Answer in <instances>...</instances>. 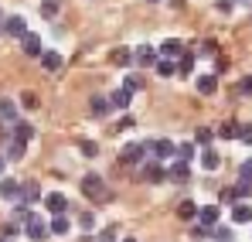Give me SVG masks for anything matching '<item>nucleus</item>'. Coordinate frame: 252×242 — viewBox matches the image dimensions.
Instances as JSON below:
<instances>
[{
  "label": "nucleus",
  "instance_id": "f257e3e1",
  "mask_svg": "<svg viewBox=\"0 0 252 242\" xmlns=\"http://www.w3.org/2000/svg\"><path fill=\"white\" fill-rule=\"evenodd\" d=\"M82 191L92 198V202H109V191H106V181L99 174H85L82 177Z\"/></svg>",
  "mask_w": 252,
  "mask_h": 242
},
{
  "label": "nucleus",
  "instance_id": "f03ea898",
  "mask_svg": "<svg viewBox=\"0 0 252 242\" xmlns=\"http://www.w3.org/2000/svg\"><path fill=\"white\" fill-rule=\"evenodd\" d=\"M140 177L143 181H150V184H160V181H167V167L160 161H147L140 167Z\"/></svg>",
  "mask_w": 252,
  "mask_h": 242
},
{
  "label": "nucleus",
  "instance_id": "7ed1b4c3",
  "mask_svg": "<svg viewBox=\"0 0 252 242\" xmlns=\"http://www.w3.org/2000/svg\"><path fill=\"white\" fill-rule=\"evenodd\" d=\"M24 232H28V239L41 242V239H48V236H51V225H44L38 215H31V218H28V225H24Z\"/></svg>",
  "mask_w": 252,
  "mask_h": 242
},
{
  "label": "nucleus",
  "instance_id": "20e7f679",
  "mask_svg": "<svg viewBox=\"0 0 252 242\" xmlns=\"http://www.w3.org/2000/svg\"><path fill=\"white\" fill-rule=\"evenodd\" d=\"M188 177H191V161H184V157H181V161H174L167 167V181H174V184H184Z\"/></svg>",
  "mask_w": 252,
  "mask_h": 242
},
{
  "label": "nucleus",
  "instance_id": "39448f33",
  "mask_svg": "<svg viewBox=\"0 0 252 242\" xmlns=\"http://www.w3.org/2000/svg\"><path fill=\"white\" fill-rule=\"evenodd\" d=\"M3 35H7V38H24V35H28V21H24L21 14L7 17V21H3Z\"/></svg>",
  "mask_w": 252,
  "mask_h": 242
},
{
  "label": "nucleus",
  "instance_id": "423d86ee",
  "mask_svg": "<svg viewBox=\"0 0 252 242\" xmlns=\"http://www.w3.org/2000/svg\"><path fill=\"white\" fill-rule=\"evenodd\" d=\"M147 150H154V157H157V161H167V157L177 154V147H174L170 140H150V143H147Z\"/></svg>",
  "mask_w": 252,
  "mask_h": 242
},
{
  "label": "nucleus",
  "instance_id": "0eeeda50",
  "mask_svg": "<svg viewBox=\"0 0 252 242\" xmlns=\"http://www.w3.org/2000/svg\"><path fill=\"white\" fill-rule=\"evenodd\" d=\"M218 218H221V208H218V205H205V208H198V222H201L205 229H215Z\"/></svg>",
  "mask_w": 252,
  "mask_h": 242
},
{
  "label": "nucleus",
  "instance_id": "6e6552de",
  "mask_svg": "<svg viewBox=\"0 0 252 242\" xmlns=\"http://www.w3.org/2000/svg\"><path fill=\"white\" fill-rule=\"evenodd\" d=\"M21 188H24V184H17L14 177H0V198H3V202H17V198H21Z\"/></svg>",
  "mask_w": 252,
  "mask_h": 242
},
{
  "label": "nucleus",
  "instance_id": "1a4fd4ad",
  "mask_svg": "<svg viewBox=\"0 0 252 242\" xmlns=\"http://www.w3.org/2000/svg\"><path fill=\"white\" fill-rule=\"evenodd\" d=\"M143 154H147V147H140V143H126L123 150H120V161H123V164H143Z\"/></svg>",
  "mask_w": 252,
  "mask_h": 242
},
{
  "label": "nucleus",
  "instance_id": "9d476101",
  "mask_svg": "<svg viewBox=\"0 0 252 242\" xmlns=\"http://www.w3.org/2000/svg\"><path fill=\"white\" fill-rule=\"evenodd\" d=\"M21 48H24V55H31V58H41V38L34 35V31H28L24 38H21Z\"/></svg>",
  "mask_w": 252,
  "mask_h": 242
},
{
  "label": "nucleus",
  "instance_id": "9b49d317",
  "mask_svg": "<svg viewBox=\"0 0 252 242\" xmlns=\"http://www.w3.org/2000/svg\"><path fill=\"white\" fill-rule=\"evenodd\" d=\"M109 103H113V109H129V103H133V92H129V89H113V92H109Z\"/></svg>",
  "mask_w": 252,
  "mask_h": 242
},
{
  "label": "nucleus",
  "instance_id": "f8f14e48",
  "mask_svg": "<svg viewBox=\"0 0 252 242\" xmlns=\"http://www.w3.org/2000/svg\"><path fill=\"white\" fill-rule=\"evenodd\" d=\"M232 222H235V225H249V222H252V205L235 202V205H232Z\"/></svg>",
  "mask_w": 252,
  "mask_h": 242
},
{
  "label": "nucleus",
  "instance_id": "ddd939ff",
  "mask_svg": "<svg viewBox=\"0 0 252 242\" xmlns=\"http://www.w3.org/2000/svg\"><path fill=\"white\" fill-rule=\"evenodd\" d=\"M44 208H48L51 215H62V211L68 208V198H65V195H58V191H55V195H44Z\"/></svg>",
  "mask_w": 252,
  "mask_h": 242
},
{
  "label": "nucleus",
  "instance_id": "4468645a",
  "mask_svg": "<svg viewBox=\"0 0 252 242\" xmlns=\"http://www.w3.org/2000/svg\"><path fill=\"white\" fill-rule=\"evenodd\" d=\"M133 55H136V62H140V65H157V62H160V58H157L160 51H154L150 44H143V48H136Z\"/></svg>",
  "mask_w": 252,
  "mask_h": 242
},
{
  "label": "nucleus",
  "instance_id": "2eb2a0df",
  "mask_svg": "<svg viewBox=\"0 0 252 242\" xmlns=\"http://www.w3.org/2000/svg\"><path fill=\"white\" fill-rule=\"evenodd\" d=\"M160 55H164V58H181V55H184V44L177 38H167L160 44Z\"/></svg>",
  "mask_w": 252,
  "mask_h": 242
},
{
  "label": "nucleus",
  "instance_id": "dca6fc26",
  "mask_svg": "<svg viewBox=\"0 0 252 242\" xmlns=\"http://www.w3.org/2000/svg\"><path fill=\"white\" fill-rule=\"evenodd\" d=\"M21 202H24V205H34V202H41V188H38L34 181H28V184L21 188Z\"/></svg>",
  "mask_w": 252,
  "mask_h": 242
},
{
  "label": "nucleus",
  "instance_id": "f3484780",
  "mask_svg": "<svg viewBox=\"0 0 252 242\" xmlns=\"http://www.w3.org/2000/svg\"><path fill=\"white\" fill-rule=\"evenodd\" d=\"M48 225H51V236H65V232L72 229V222L65 218V211H62V215H51V222H48Z\"/></svg>",
  "mask_w": 252,
  "mask_h": 242
},
{
  "label": "nucleus",
  "instance_id": "a211bd4d",
  "mask_svg": "<svg viewBox=\"0 0 252 242\" xmlns=\"http://www.w3.org/2000/svg\"><path fill=\"white\" fill-rule=\"evenodd\" d=\"M41 65H44V72H58L62 69V55L58 51H41Z\"/></svg>",
  "mask_w": 252,
  "mask_h": 242
},
{
  "label": "nucleus",
  "instance_id": "6ab92c4d",
  "mask_svg": "<svg viewBox=\"0 0 252 242\" xmlns=\"http://www.w3.org/2000/svg\"><path fill=\"white\" fill-rule=\"evenodd\" d=\"M218 164H221V157H218V150H211V147H205V150H201V167H205V171H218Z\"/></svg>",
  "mask_w": 252,
  "mask_h": 242
},
{
  "label": "nucleus",
  "instance_id": "aec40b11",
  "mask_svg": "<svg viewBox=\"0 0 252 242\" xmlns=\"http://www.w3.org/2000/svg\"><path fill=\"white\" fill-rule=\"evenodd\" d=\"M14 137L28 143V140L34 137V126H31V123H28V120H17V123H14Z\"/></svg>",
  "mask_w": 252,
  "mask_h": 242
},
{
  "label": "nucleus",
  "instance_id": "412c9836",
  "mask_svg": "<svg viewBox=\"0 0 252 242\" xmlns=\"http://www.w3.org/2000/svg\"><path fill=\"white\" fill-rule=\"evenodd\" d=\"M0 120L3 123H17V106L10 99H0Z\"/></svg>",
  "mask_w": 252,
  "mask_h": 242
},
{
  "label": "nucleus",
  "instance_id": "4be33fe9",
  "mask_svg": "<svg viewBox=\"0 0 252 242\" xmlns=\"http://www.w3.org/2000/svg\"><path fill=\"white\" fill-rule=\"evenodd\" d=\"M133 62H136V55H133V51H126V48H116V51H113V65L126 69V65H133Z\"/></svg>",
  "mask_w": 252,
  "mask_h": 242
},
{
  "label": "nucleus",
  "instance_id": "5701e85b",
  "mask_svg": "<svg viewBox=\"0 0 252 242\" xmlns=\"http://www.w3.org/2000/svg\"><path fill=\"white\" fill-rule=\"evenodd\" d=\"M215 89H218V79H215V75H201V79H198V92H201V96H215Z\"/></svg>",
  "mask_w": 252,
  "mask_h": 242
},
{
  "label": "nucleus",
  "instance_id": "b1692460",
  "mask_svg": "<svg viewBox=\"0 0 252 242\" xmlns=\"http://www.w3.org/2000/svg\"><path fill=\"white\" fill-rule=\"evenodd\" d=\"M109 109H113V103H109L106 96H92V113H95V116H106Z\"/></svg>",
  "mask_w": 252,
  "mask_h": 242
},
{
  "label": "nucleus",
  "instance_id": "393cba45",
  "mask_svg": "<svg viewBox=\"0 0 252 242\" xmlns=\"http://www.w3.org/2000/svg\"><path fill=\"white\" fill-rule=\"evenodd\" d=\"M218 140H239V123H221L218 126Z\"/></svg>",
  "mask_w": 252,
  "mask_h": 242
},
{
  "label": "nucleus",
  "instance_id": "a878e982",
  "mask_svg": "<svg viewBox=\"0 0 252 242\" xmlns=\"http://www.w3.org/2000/svg\"><path fill=\"white\" fill-rule=\"evenodd\" d=\"M24 147H28L24 140H17V137H10V147H7V157H10V161H21V157H24Z\"/></svg>",
  "mask_w": 252,
  "mask_h": 242
},
{
  "label": "nucleus",
  "instance_id": "bb28decb",
  "mask_svg": "<svg viewBox=\"0 0 252 242\" xmlns=\"http://www.w3.org/2000/svg\"><path fill=\"white\" fill-rule=\"evenodd\" d=\"M58 10H62V3H58V0H44V3H41V17H48V21H55V17H58Z\"/></svg>",
  "mask_w": 252,
  "mask_h": 242
},
{
  "label": "nucleus",
  "instance_id": "cd10ccee",
  "mask_svg": "<svg viewBox=\"0 0 252 242\" xmlns=\"http://www.w3.org/2000/svg\"><path fill=\"white\" fill-rule=\"evenodd\" d=\"M194 62H198V58H194L191 51H184V55H181V65H177V72H181V75H191V69H194Z\"/></svg>",
  "mask_w": 252,
  "mask_h": 242
},
{
  "label": "nucleus",
  "instance_id": "c85d7f7f",
  "mask_svg": "<svg viewBox=\"0 0 252 242\" xmlns=\"http://www.w3.org/2000/svg\"><path fill=\"white\" fill-rule=\"evenodd\" d=\"M177 215H181V218H198V205L194 202H181L177 205Z\"/></svg>",
  "mask_w": 252,
  "mask_h": 242
},
{
  "label": "nucleus",
  "instance_id": "c756f323",
  "mask_svg": "<svg viewBox=\"0 0 252 242\" xmlns=\"http://www.w3.org/2000/svg\"><path fill=\"white\" fill-rule=\"evenodd\" d=\"M154 69H157V75H164V79H170V75H174V72H177V65H174V62H170V58H164V62H157V65H154Z\"/></svg>",
  "mask_w": 252,
  "mask_h": 242
},
{
  "label": "nucleus",
  "instance_id": "7c9ffc66",
  "mask_svg": "<svg viewBox=\"0 0 252 242\" xmlns=\"http://www.w3.org/2000/svg\"><path fill=\"white\" fill-rule=\"evenodd\" d=\"M79 229H82V232H92V229H95V215H92V211H85L82 218H79Z\"/></svg>",
  "mask_w": 252,
  "mask_h": 242
},
{
  "label": "nucleus",
  "instance_id": "2f4dec72",
  "mask_svg": "<svg viewBox=\"0 0 252 242\" xmlns=\"http://www.w3.org/2000/svg\"><path fill=\"white\" fill-rule=\"evenodd\" d=\"M239 143H252V123H239Z\"/></svg>",
  "mask_w": 252,
  "mask_h": 242
},
{
  "label": "nucleus",
  "instance_id": "473e14b6",
  "mask_svg": "<svg viewBox=\"0 0 252 242\" xmlns=\"http://www.w3.org/2000/svg\"><path fill=\"white\" fill-rule=\"evenodd\" d=\"M123 85L129 89V92H140V89H143V79H140V75H126Z\"/></svg>",
  "mask_w": 252,
  "mask_h": 242
},
{
  "label": "nucleus",
  "instance_id": "72a5a7b5",
  "mask_svg": "<svg viewBox=\"0 0 252 242\" xmlns=\"http://www.w3.org/2000/svg\"><path fill=\"white\" fill-rule=\"evenodd\" d=\"M79 150H82L85 157H95V154H99V147H95L92 140H82V143H79Z\"/></svg>",
  "mask_w": 252,
  "mask_h": 242
},
{
  "label": "nucleus",
  "instance_id": "f704fd0d",
  "mask_svg": "<svg viewBox=\"0 0 252 242\" xmlns=\"http://www.w3.org/2000/svg\"><path fill=\"white\" fill-rule=\"evenodd\" d=\"M239 202V191H235V188H225V191H221V205H235Z\"/></svg>",
  "mask_w": 252,
  "mask_h": 242
},
{
  "label": "nucleus",
  "instance_id": "c9c22d12",
  "mask_svg": "<svg viewBox=\"0 0 252 242\" xmlns=\"http://www.w3.org/2000/svg\"><path fill=\"white\" fill-rule=\"evenodd\" d=\"M194 137H198V140H194L198 147H211V130H198Z\"/></svg>",
  "mask_w": 252,
  "mask_h": 242
},
{
  "label": "nucleus",
  "instance_id": "e433bc0d",
  "mask_svg": "<svg viewBox=\"0 0 252 242\" xmlns=\"http://www.w3.org/2000/svg\"><path fill=\"white\" fill-rule=\"evenodd\" d=\"M177 154H181L184 161H191V157H194V143H181V147H177Z\"/></svg>",
  "mask_w": 252,
  "mask_h": 242
},
{
  "label": "nucleus",
  "instance_id": "4c0bfd02",
  "mask_svg": "<svg viewBox=\"0 0 252 242\" xmlns=\"http://www.w3.org/2000/svg\"><path fill=\"white\" fill-rule=\"evenodd\" d=\"M239 96H249V99H252V75L239 82Z\"/></svg>",
  "mask_w": 252,
  "mask_h": 242
},
{
  "label": "nucleus",
  "instance_id": "58836bf2",
  "mask_svg": "<svg viewBox=\"0 0 252 242\" xmlns=\"http://www.w3.org/2000/svg\"><path fill=\"white\" fill-rule=\"evenodd\" d=\"M99 242H116V229H113V225L102 229V232H99Z\"/></svg>",
  "mask_w": 252,
  "mask_h": 242
},
{
  "label": "nucleus",
  "instance_id": "ea45409f",
  "mask_svg": "<svg viewBox=\"0 0 252 242\" xmlns=\"http://www.w3.org/2000/svg\"><path fill=\"white\" fill-rule=\"evenodd\" d=\"M239 177H242V181H252V161H246L239 167Z\"/></svg>",
  "mask_w": 252,
  "mask_h": 242
},
{
  "label": "nucleus",
  "instance_id": "a19ab883",
  "mask_svg": "<svg viewBox=\"0 0 252 242\" xmlns=\"http://www.w3.org/2000/svg\"><path fill=\"white\" fill-rule=\"evenodd\" d=\"M215 7H218V10H221V14H228V10H232V7H235V0H215Z\"/></svg>",
  "mask_w": 252,
  "mask_h": 242
},
{
  "label": "nucleus",
  "instance_id": "79ce46f5",
  "mask_svg": "<svg viewBox=\"0 0 252 242\" xmlns=\"http://www.w3.org/2000/svg\"><path fill=\"white\" fill-rule=\"evenodd\" d=\"M21 103H24L28 109H34V106H38V96H31V92H24V99H21Z\"/></svg>",
  "mask_w": 252,
  "mask_h": 242
},
{
  "label": "nucleus",
  "instance_id": "37998d69",
  "mask_svg": "<svg viewBox=\"0 0 252 242\" xmlns=\"http://www.w3.org/2000/svg\"><path fill=\"white\" fill-rule=\"evenodd\" d=\"M239 3H246V7H252V0H239Z\"/></svg>",
  "mask_w": 252,
  "mask_h": 242
},
{
  "label": "nucleus",
  "instance_id": "c03bdc74",
  "mask_svg": "<svg viewBox=\"0 0 252 242\" xmlns=\"http://www.w3.org/2000/svg\"><path fill=\"white\" fill-rule=\"evenodd\" d=\"M0 31H3V14H0Z\"/></svg>",
  "mask_w": 252,
  "mask_h": 242
},
{
  "label": "nucleus",
  "instance_id": "a18cd8bd",
  "mask_svg": "<svg viewBox=\"0 0 252 242\" xmlns=\"http://www.w3.org/2000/svg\"><path fill=\"white\" fill-rule=\"evenodd\" d=\"M0 174H3V157H0Z\"/></svg>",
  "mask_w": 252,
  "mask_h": 242
},
{
  "label": "nucleus",
  "instance_id": "49530a36",
  "mask_svg": "<svg viewBox=\"0 0 252 242\" xmlns=\"http://www.w3.org/2000/svg\"><path fill=\"white\" fill-rule=\"evenodd\" d=\"M123 242H136V239H123Z\"/></svg>",
  "mask_w": 252,
  "mask_h": 242
},
{
  "label": "nucleus",
  "instance_id": "de8ad7c7",
  "mask_svg": "<svg viewBox=\"0 0 252 242\" xmlns=\"http://www.w3.org/2000/svg\"><path fill=\"white\" fill-rule=\"evenodd\" d=\"M150 3H160V0H150Z\"/></svg>",
  "mask_w": 252,
  "mask_h": 242
},
{
  "label": "nucleus",
  "instance_id": "09e8293b",
  "mask_svg": "<svg viewBox=\"0 0 252 242\" xmlns=\"http://www.w3.org/2000/svg\"><path fill=\"white\" fill-rule=\"evenodd\" d=\"M0 242H3V239H0Z\"/></svg>",
  "mask_w": 252,
  "mask_h": 242
}]
</instances>
